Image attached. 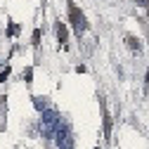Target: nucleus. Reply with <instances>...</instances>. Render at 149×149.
Returning <instances> with one entry per match:
<instances>
[{
    "label": "nucleus",
    "mask_w": 149,
    "mask_h": 149,
    "mask_svg": "<svg viewBox=\"0 0 149 149\" xmlns=\"http://www.w3.org/2000/svg\"><path fill=\"white\" fill-rule=\"evenodd\" d=\"M59 123H62V118H59L57 111H54V109H45V111H43V116H40V133H43V137L54 140Z\"/></svg>",
    "instance_id": "f257e3e1"
},
{
    "label": "nucleus",
    "mask_w": 149,
    "mask_h": 149,
    "mask_svg": "<svg viewBox=\"0 0 149 149\" xmlns=\"http://www.w3.org/2000/svg\"><path fill=\"white\" fill-rule=\"evenodd\" d=\"M66 10H69V19H71V26L76 29L78 36H83L88 31V19L83 17V12L78 10V5L73 3V0H66Z\"/></svg>",
    "instance_id": "f03ea898"
},
{
    "label": "nucleus",
    "mask_w": 149,
    "mask_h": 149,
    "mask_svg": "<svg viewBox=\"0 0 149 149\" xmlns=\"http://www.w3.org/2000/svg\"><path fill=\"white\" fill-rule=\"evenodd\" d=\"M57 40H59V45H66V40H69V31H66V24H62V22H57Z\"/></svg>",
    "instance_id": "7ed1b4c3"
},
{
    "label": "nucleus",
    "mask_w": 149,
    "mask_h": 149,
    "mask_svg": "<svg viewBox=\"0 0 149 149\" xmlns=\"http://www.w3.org/2000/svg\"><path fill=\"white\" fill-rule=\"evenodd\" d=\"M102 118H104V137L109 140V135H111V116H109V111L104 107V100H102Z\"/></svg>",
    "instance_id": "20e7f679"
},
{
    "label": "nucleus",
    "mask_w": 149,
    "mask_h": 149,
    "mask_svg": "<svg viewBox=\"0 0 149 149\" xmlns=\"http://www.w3.org/2000/svg\"><path fill=\"white\" fill-rule=\"evenodd\" d=\"M125 43L130 45V50H135V52H140V50H142V43H140V40L135 38V36H130V33L125 36Z\"/></svg>",
    "instance_id": "39448f33"
},
{
    "label": "nucleus",
    "mask_w": 149,
    "mask_h": 149,
    "mask_svg": "<svg viewBox=\"0 0 149 149\" xmlns=\"http://www.w3.org/2000/svg\"><path fill=\"white\" fill-rule=\"evenodd\" d=\"M31 43H33V47H38V45H40V29H36V31H33Z\"/></svg>",
    "instance_id": "423d86ee"
},
{
    "label": "nucleus",
    "mask_w": 149,
    "mask_h": 149,
    "mask_svg": "<svg viewBox=\"0 0 149 149\" xmlns=\"http://www.w3.org/2000/svg\"><path fill=\"white\" fill-rule=\"evenodd\" d=\"M17 33H19V26H17V24H10V26H7V36H17Z\"/></svg>",
    "instance_id": "0eeeda50"
},
{
    "label": "nucleus",
    "mask_w": 149,
    "mask_h": 149,
    "mask_svg": "<svg viewBox=\"0 0 149 149\" xmlns=\"http://www.w3.org/2000/svg\"><path fill=\"white\" fill-rule=\"evenodd\" d=\"M33 102H36V107H38V109H40V111H45V102H43V100H40V97H36V100H33Z\"/></svg>",
    "instance_id": "6e6552de"
},
{
    "label": "nucleus",
    "mask_w": 149,
    "mask_h": 149,
    "mask_svg": "<svg viewBox=\"0 0 149 149\" xmlns=\"http://www.w3.org/2000/svg\"><path fill=\"white\" fill-rule=\"evenodd\" d=\"M24 78H26V83H31V78H33V71H31V69H26V73H24Z\"/></svg>",
    "instance_id": "1a4fd4ad"
},
{
    "label": "nucleus",
    "mask_w": 149,
    "mask_h": 149,
    "mask_svg": "<svg viewBox=\"0 0 149 149\" xmlns=\"http://www.w3.org/2000/svg\"><path fill=\"white\" fill-rule=\"evenodd\" d=\"M7 76H10V69H5V71H3V73H0V83H3V81H5V78H7Z\"/></svg>",
    "instance_id": "9d476101"
}]
</instances>
